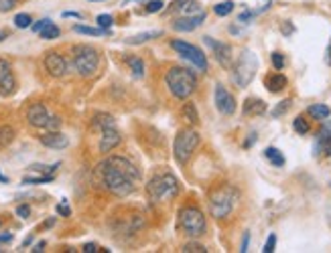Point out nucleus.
<instances>
[{
  "label": "nucleus",
  "mask_w": 331,
  "mask_h": 253,
  "mask_svg": "<svg viewBox=\"0 0 331 253\" xmlns=\"http://www.w3.org/2000/svg\"><path fill=\"white\" fill-rule=\"evenodd\" d=\"M49 22H51V20H49V18H43V20H39V22H35V25H33V27H31V29H33V31H35V33H41V31H43V29H45V27H47V25H49Z\"/></svg>",
  "instance_id": "obj_43"
},
{
  "label": "nucleus",
  "mask_w": 331,
  "mask_h": 253,
  "mask_svg": "<svg viewBox=\"0 0 331 253\" xmlns=\"http://www.w3.org/2000/svg\"><path fill=\"white\" fill-rule=\"evenodd\" d=\"M201 22H205V12L187 14V16H183V18H179V20L173 22V31H177V33H191L197 27H201Z\"/></svg>",
  "instance_id": "obj_17"
},
{
  "label": "nucleus",
  "mask_w": 331,
  "mask_h": 253,
  "mask_svg": "<svg viewBox=\"0 0 331 253\" xmlns=\"http://www.w3.org/2000/svg\"><path fill=\"white\" fill-rule=\"evenodd\" d=\"M264 156L271 160V164H275V166H284V156H282V152L278 150V148H266V150H264Z\"/></svg>",
  "instance_id": "obj_28"
},
{
  "label": "nucleus",
  "mask_w": 331,
  "mask_h": 253,
  "mask_svg": "<svg viewBox=\"0 0 331 253\" xmlns=\"http://www.w3.org/2000/svg\"><path fill=\"white\" fill-rule=\"evenodd\" d=\"M181 251L183 253H205L208 249H205V245H201V243H185L183 247H181Z\"/></svg>",
  "instance_id": "obj_33"
},
{
  "label": "nucleus",
  "mask_w": 331,
  "mask_h": 253,
  "mask_svg": "<svg viewBox=\"0 0 331 253\" xmlns=\"http://www.w3.org/2000/svg\"><path fill=\"white\" fill-rule=\"evenodd\" d=\"M110 126H116V120L112 118L110 113H96L92 118V128L98 130V132H102L104 128H110Z\"/></svg>",
  "instance_id": "obj_21"
},
{
  "label": "nucleus",
  "mask_w": 331,
  "mask_h": 253,
  "mask_svg": "<svg viewBox=\"0 0 331 253\" xmlns=\"http://www.w3.org/2000/svg\"><path fill=\"white\" fill-rule=\"evenodd\" d=\"M203 41H205V45H208L210 49L214 51L218 63H221L223 67H230V65H232V47H230V45L220 43V41H216V39H212V37H203Z\"/></svg>",
  "instance_id": "obj_16"
},
{
  "label": "nucleus",
  "mask_w": 331,
  "mask_h": 253,
  "mask_svg": "<svg viewBox=\"0 0 331 253\" xmlns=\"http://www.w3.org/2000/svg\"><path fill=\"white\" fill-rule=\"evenodd\" d=\"M232 10H234V2H230V0L220 2V4H216V6H214V12H216L218 16H227Z\"/></svg>",
  "instance_id": "obj_31"
},
{
  "label": "nucleus",
  "mask_w": 331,
  "mask_h": 253,
  "mask_svg": "<svg viewBox=\"0 0 331 253\" xmlns=\"http://www.w3.org/2000/svg\"><path fill=\"white\" fill-rule=\"evenodd\" d=\"M63 16H65V18H69V16H71V18H81V14H79V12H71V10H65V12H63Z\"/></svg>",
  "instance_id": "obj_49"
},
{
  "label": "nucleus",
  "mask_w": 331,
  "mask_h": 253,
  "mask_svg": "<svg viewBox=\"0 0 331 253\" xmlns=\"http://www.w3.org/2000/svg\"><path fill=\"white\" fill-rule=\"evenodd\" d=\"M27 122L37 128V130H59L61 128V120L53 116L45 103H31L27 109Z\"/></svg>",
  "instance_id": "obj_9"
},
{
  "label": "nucleus",
  "mask_w": 331,
  "mask_h": 253,
  "mask_svg": "<svg viewBox=\"0 0 331 253\" xmlns=\"http://www.w3.org/2000/svg\"><path fill=\"white\" fill-rule=\"evenodd\" d=\"M171 47L177 51L183 59H187L191 65H195L199 71H205L208 69V59H205V53L191 45V43H185V41H171Z\"/></svg>",
  "instance_id": "obj_10"
},
{
  "label": "nucleus",
  "mask_w": 331,
  "mask_h": 253,
  "mask_svg": "<svg viewBox=\"0 0 331 253\" xmlns=\"http://www.w3.org/2000/svg\"><path fill=\"white\" fill-rule=\"evenodd\" d=\"M12 241V233H2L0 235V243H10Z\"/></svg>",
  "instance_id": "obj_47"
},
{
  "label": "nucleus",
  "mask_w": 331,
  "mask_h": 253,
  "mask_svg": "<svg viewBox=\"0 0 331 253\" xmlns=\"http://www.w3.org/2000/svg\"><path fill=\"white\" fill-rule=\"evenodd\" d=\"M248 241H250V233L246 231V233H244V239H242V245H240V251L242 253L248 251Z\"/></svg>",
  "instance_id": "obj_46"
},
{
  "label": "nucleus",
  "mask_w": 331,
  "mask_h": 253,
  "mask_svg": "<svg viewBox=\"0 0 331 253\" xmlns=\"http://www.w3.org/2000/svg\"><path fill=\"white\" fill-rule=\"evenodd\" d=\"M240 199V193L232 185H221L210 193V215L214 219H227Z\"/></svg>",
  "instance_id": "obj_3"
},
{
  "label": "nucleus",
  "mask_w": 331,
  "mask_h": 253,
  "mask_svg": "<svg viewBox=\"0 0 331 253\" xmlns=\"http://www.w3.org/2000/svg\"><path fill=\"white\" fill-rule=\"evenodd\" d=\"M126 65L130 67V71H132V75H134L136 79H140V77L144 75V63H142L140 57H128V59H126Z\"/></svg>",
  "instance_id": "obj_25"
},
{
  "label": "nucleus",
  "mask_w": 331,
  "mask_h": 253,
  "mask_svg": "<svg viewBox=\"0 0 331 253\" xmlns=\"http://www.w3.org/2000/svg\"><path fill=\"white\" fill-rule=\"evenodd\" d=\"M165 83L173 98L177 100H189L197 89V77L193 71L183 67H171L165 75Z\"/></svg>",
  "instance_id": "obj_2"
},
{
  "label": "nucleus",
  "mask_w": 331,
  "mask_h": 253,
  "mask_svg": "<svg viewBox=\"0 0 331 253\" xmlns=\"http://www.w3.org/2000/svg\"><path fill=\"white\" fill-rule=\"evenodd\" d=\"M51 180H53V174H47V176H37V178H23V185H43Z\"/></svg>",
  "instance_id": "obj_34"
},
{
  "label": "nucleus",
  "mask_w": 331,
  "mask_h": 253,
  "mask_svg": "<svg viewBox=\"0 0 331 253\" xmlns=\"http://www.w3.org/2000/svg\"><path fill=\"white\" fill-rule=\"evenodd\" d=\"M14 128L12 126H0V150H4L6 146H10L12 144V140H14Z\"/></svg>",
  "instance_id": "obj_26"
},
{
  "label": "nucleus",
  "mask_w": 331,
  "mask_h": 253,
  "mask_svg": "<svg viewBox=\"0 0 331 253\" xmlns=\"http://www.w3.org/2000/svg\"><path fill=\"white\" fill-rule=\"evenodd\" d=\"M45 69H47V73L51 75V77H65V73H67V61L63 59V55L61 53H57V51H49L47 55H45Z\"/></svg>",
  "instance_id": "obj_12"
},
{
  "label": "nucleus",
  "mask_w": 331,
  "mask_h": 253,
  "mask_svg": "<svg viewBox=\"0 0 331 253\" xmlns=\"http://www.w3.org/2000/svg\"><path fill=\"white\" fill-rule=\"evenodd\" d=\"M6 37H8V33H6V31H0V41H4Z\"/></svg>",
  "instance_id": "obj_52"
},
{
  "label": "nucleus",
  "mask_w": 331,
  "mask_h": 253,
  "mask_svg": "<svg viewBox=\"0 0 331 253\" xmlns=\"http://www.w3.org/2000/svg\"><path fill=\"white\" fill-rule=\"evenodd\" d=\"M317 148L323 152L325 156H331V130H321L319 132V140H317Z\"/></svg>",
  "instance_id": "obj_23"
},
{
  "label": "nucleus",
  "mask_w": 331,
  "mask_h": 253,
  "mask_svg": "<svg viewBox=\"0 0 331 253\" xmlns=\"http://www.w3.org/2000/svg\"><path fill=\"white\" fill-rule=\"evenodd\" d=\"M73 31L79 35H90V37H104L110 35V29H94V27H86V25H73Z\"/></svg>",
  "instance_id": "obj_22"
},
{
  "label": "nucleus",
  "mask_w": 331,
  "mask_h": 253,
  "mask_svg": "<svg viewBox=\"0 0 331 253\" xmlns=\"http://www.w3.org/2000/svg\"><path fill=\"white\" fill-rule=\"evenodd\" d=\"M120 142H122V136H120V132H118V128H116V126L104 128V130L100 132V144H98V150L102 152V154H108V152L114 150Z\"/></svg>",
  "instance_id": "obj_14"
},
{
  "label": "nucleus",
  "mask_w": 331,
  "mask_h": 253,
  "mask_svg": "<svg viewBox=\"0 0 331 253\" xmlns=\"http://www.w3.org/2000/svg\"><path fill=\"white\" fill-rule=\"evenodd\" d=\"M98 25H100L102 29H110L112 25H114V18H112L110 14H100V16H98Z\"/></svg>",
  "instance_id": "obj_37"
},
{
  "label": "nucleus",
  "mask_w": 331,
  "mask_h": 253,
  "mask_svg": "<svg viewBox=\"0 0 331 253\" xmlns=\"http://www.w3.org/2000/svg\"><path fill=\"white\" fill-rule=\"evenodd\" d=\"M163 31H147V33H140V35H134V37H128L126 39V45H142V43H149L157 37H161Z\"/></svg>",
  "instance_id": "obj_20"
},
{
  "label": "nucleus",
  "mask_w": 331,
  "mask_h": 253,
  "mask_svg": "<svg viewBox=\"0 0 331 253\" xmlns=\"http://www.w3.org/2000/svg\"><path fill=\"white\" fill-rule=\"evenodd\" d=\"M73 59V69L77 71L79 77H94L100 69V53L90 47V45H75L71 49Z\"/></svg>",
  "instance_id": "obj_5"
},
{
  "label": "nucleus",
  "mask_w": 331,
  "mask_h": 253,
  "mask_svg": "<svg viewBox=\"0 0 331 253\" xmlns=\"http://www.w3.org/2000/svg\"><path fill=\"white\" fill-rule=\"evenodd\" d=\"M41 39H45V41H51V39H57L59 37V27L57 25H53V22H49L41 33Z\"/></svg>",
  "instance_id": "obj_29"
},
{
  "label": "nucleus",
  "mask_w": 331,
  "mask_h": 253,
  "mask_svg": "<svg viewBox=\"0 0 331 253\" xmlns=\"http://www.w3.org/2000/svg\"><path fill=\"white\" fill-rule=\"evenodd\" d=\"M147 195L149 201L153 202H165L171 201L173 197L179 195V180L171 174V172H163L151 178V182L147 185Z\"/></svg>",
  "instance_id": "obj_6"
},
{
  "label": "nucleus",
  "mask_w": 331,
  "mask_h": 253,
  "mask_svg": "<svg viewBox=\"0 0 331 253\" xmlns=\"http://www.w3.org/2000/svg\"><path fill=\"white\" fill-rule=\"evenodd\" d=\"M57 213H59V215H63V217H69V215H71V211H69V206H67L65 199H63L61 204H57Z\"/></svg>",
  "instance_id": "obj_44"
},
{
  "label": "nucleus",
  "mask_w": 331,
  "mask_h": 253,
  "mask_svg": "<svg viewBox=\"0 0 331 253\" xmlns=\"http://www.w3.org/2000/svg\"><path fill=\"white\" fill-rule=\"evenodd\" d=\"M309 116H313L315 120H327L331 116V109L327 105H323V103H319V105H311L309 107Z\"/></svg>",
  "instance_id": "obj_27"
},
{
  "label": "nucleus",
  "mask_w": 331,
  "mask_h": 253,
  "mask_svg": "<svg viewBox=\"0 0 331 253\" xmlns=\"http://www.w3.org/2000/svg\"><path fill=\"white\" fill-rule=\"evenodd\" d=\"M0 182H8V178H6V176H2V174H0Z\"/></svg>",
  "instance_id": "obj_53"
},
{
  "label": "nucleus",
  "mask_w": 331,
  "mask_h": 253,
  "mask_svg": "<svg viewBox=\"0 0 331 253\" xmlns=\"http://www.w3.org/2000/svg\"><path fill=\"white\" fill-rule=\"evenodd\" d=\"M256 67H258V59L256 55L250 49H244L242 55L238 57L236 65H234V73H232V79L238 87H248L250 81L254 79V73H256Z\"/></svg>",
  "instance_id": "obj_8"
},
{
  "label": "nucleus",
  "mask_w": 331,
  "mask_h": 253,
  "mask_svg": "<svg viewBox=\"0 0 331 253\" xmlns=\"http://www.w3.org/2000/svg\"><path fill=\"white\" fill-rule=\"evenodd\" d=\"M183 120L185 122H189L191 126H197L199 124V113H197V109H195V105L191 103V101H187L185 105H183Z\"/></svg>",
  "instance_id": "obj_24"
},
{
  "label": "nucleus",
  "mask_w": 331,
  "mask_h": 253,
  "mask_svg": "<svg viewBox=\"0 0 331 253\" xmlns=\"http://www.w3.org/2000/svg\"><path fill=\"white\" fill-rule=\"evenodd\" d=\"M84 251H86V253H96V251H98V245L88 243V245H84Z\"/></svg>",
  "instance_id": "obj_48"
},
{
  "label": "nucleus",
  "mask_w": 331,
  "mask_h": 253,
  "mask_svg": "<svg viewBox=\"0 0 331 253\" xmlns=\"http://www.w3.org/2000/svg\"><path fill=\"white\" fill-rule=\"evenodd\" d=\"M275 245H276V235H275V233H271V237L266 239V245H264V249H262V251H264V253H273V251H275Z\"/></svg>",
  "instance_id": "obj_40"
},
{
  "label": "nucleus",
  "mask_w": 331,
  "mask_h": 253,
  "mask_svg": "<svg viewBox=\"0 0 331 253\" xmlns=\"http://www.w3.org/2000/svg\"><path fill=\"white\" fill-rule=\"evenodd\" d=\"M177 227L183 235H187L189 239H199L205 235L208 231V223H205V215L197 209V206H183L179 211V219H177Z\"/></svg>",
  "instance_id": "obj_4"
},
{
  "label": "nucleus",
  "mask_w": 331,
  "mask_h": 253,
  "mask_svg": "<svg viewBox=\"0 0 331 253\" xmlns=\"http://www.w3.org/2000/svg\"><path fill=\"white\" fill-rule=\"evenodd\" d=\"M214 98H216V107H218V111L221 116H232L236 111V100L223 85H216Z\"/></svg>",
  "instance_id": "obj_13"
},
{
  "label": "nucleus",
  "mask_w": 331,
  "mask_h": 253,
  "mask_svg": "<svg viewBox=\"0 0 331 253\" xmlns=\"http://www.w3.org/2000/svg\"><path fill=\"white\" fill-rule=\"evenodd\" d=\"M286 77L282 75V73H271L266 79H264V85H266V89L271 91V94H278V91H282L284 87H286Z\"/></svg>",
  "instance_id": "obj_18"
},
{
  "label": "nucleus",
  "mask_w": 331,
  "mask_h": 253,
  "mask_svg": "<svg viewBox=\"0 0 331 253\" xmlns=\"http://www.w3.org/2000/svg\"><path fill=\"white\" fill-rule=\"evenodd\" d=\"M183 10H185V14H191V12L199 14V12H203V10H201V6H199L197 2H191V0L185 4V8H183Z\"/></svg>",
  "instance_id": "obj_38"
},
{
  "label": "nucleus",
  "mask_w": 331,
  "mask_h": 253,
  "mask_svg": "<svg viewBox=\"0 0 331 253\" xmlns=\"http://www.w3.org/2000/svg\"><path fill=\"white\" fill-rule=\"evenodd\" d=\"M252 142H256V134H250V138H248V142H246V148H248Z\"/></svg>",
  "instance_id": "obj_50"
},
{
  "label": "nucleus",
  "mask_w": 331,
  "mask_h": 253,
  "mask_svg": "<svg viewBox=\"0 0 331 253\" xmlns=\"http://www.w3.org/2000/svg\"><path fill=\"white\" fill-rule=\"evenodd\" d=\"M43 247H45V241H41V243H37L33 251H43Z\"/></svg>",
  "instance_id": "obj_51"
},
{
  "label": "nucleus",
  "mask_w": 331,
  "mask_h": 253,
  "mask_svg": "<svg viewBox=\"0 0 331 253\" xmlns=\"http://www.w3.org/2000/svg\"><path fill=\"white\" fill-rule=\"evenodd\" d=\"M90 2H100V0H90Z\"/></svg>",
  "instance_id": "obj_55"
},
{
  "label": "nucleus",
  "mask_w": 331,
  "mask_h": 253,
  "mask_svg": "<svg viewBox=\"0 0 331 253\" xmlns=\"http://www.w3.org/2000/svg\"><path fill=\"white\" fill-rule=\"evenodd\" d=\"M271 59H273V65H275L276 71H280V69L284 67V57H282V53H278V51H275V53L271 55Z\"/></svg>",
  "instance_id": "obj_36"
},
{
  "label": "nucleus",
  "mask_w": 331,
  "mask_h": 253,
  "mask_svg": "<svg viewBox=\"0 0 331 253\" xmlns=\"http://www.w3.org/2000/svg\"><path fill=\"white\" fill-rule=\"evenodd\" d=\"M14 25H16V29H29V27H33V18L27 12H20L14 16Z\"/></svg>",
  "instance_id": "obj_30"
},
{
  "label": "nucleus",
  "mask_w": 331,
  "mask_h": 253,
  "mask_svg": "<svg viewBox=\"0 0 331 253\" xmlns=\"http://www.w3.org/2000/svg\"><path fill=\"white\" fill-rule=\"evenodd\" d=\"M39 142L47 148H53V150H65L69 146V138L65 134H61L59 130H47L45 134L39 136Z\"/></svg>",
  "instance_id": "obj_15"
},
{
  "label": "nucleus",
  "mask_w": 331,
  "mask_h": 253,
  "mask_svg": "<svg viewBox=\"0 0 331 253\" xmlns=\"http://www.w3.org/2000/svg\"><path fill=\"white\" fill-rule=\"evenodd\" d=\"M199 142H201V136H199L197 130H193V128L179 130L177 136H175V144H173V154H175L177 162L179 164L189 162V158L193 156V152L197 150Z\"/></svg>",
  "instance_id": "obj_7"
},
{
  "label": "nucleus",
  "mask_w": 331,
  "mask_h": 253,
  "mask_svg": "<svg viewBox=\"0 0 331 253\" xmlns=\"http://www.w3.org/2000/svg\"><path fill=\"white\" fill-rule=\"evenodd\" d=\"M16 215H18L20 219H27V217L31 215V206H29V204H20V206H16Z\"/></svg>",
  "instance_id": "obj_41"
},
{
  "label": "nucleus",
  "mask_w": 331,
  "mask_h": 253,
  "mask_svg": "<svg viewBox=\"0 0 331 253\" xmlns=\"http://www.w3.org/2000/svg\"><path fill=\"white\" fill-rule=\"evenodd\" d=\"M293 128H295V132L297 134H309V122L303 118V116H299V118H295V122H293Z\"/></svg>",
  "instance_id": "obj_32"
},
{
  "label": "nucleus",
  "mask_w": 331,
  "mask_h": 253,
  "mask_svg": "<svg viewBox=\"0 0 331 253\" xmlns=\"http://www.w3.org/2000/svg\"><path fill=\"white\" fill-rule=\"evenodd\" d=\"M144 10H147L149 14H153V12H161V10H163V0H149Z\"/></svg>",
  "instance_id": "obj_35"
},
{
  "label": "nucleus",
  "mask_w": 331,
  "mask_h": 253,
  "mask_svg": "<svg viewBox=\"0 0 331 253\" xmlns=\"http://www.w3.org/2000/svg\"><path fill=\"white\" fill-rule=\"evenodd\" d=\"M14 4H16V0H0V12H8V10H12V8H14Z\"/></svg>",
  "instance_id": "obj_42"
},
{
  "label": "nucleus",
  "mask_w": 331,
  "mask_h": 253,
  "mask_svg": "<svg viewBox=\"0 0 331 253\" xmlns=\"http://www.w3.org/2000/svg\"><path fill=\"white\" fill-rule=\"evenodd\" d=\"M94 178L104 191L112 193L114 197H128L134 193L140 180V170L132 160L124 156H108L96 166Z\"/></svg>",
  "instance_id": "obj_1"
},
{
  "label": "nucleus",
  "mask_w": 331,
  "mask_h": 253,
  "mask_svg": "<svg viewBox=\"0 0 331 253\" xmlns=\"http://www.w3.org/2000/svg\"><path fill=\"white\" fill-rule=\"evenodd\" d=\"M187 2H189V0H173V2H171V10H183Z\"/></svg>",
  "instance_id": "obj_45"
},
{
  "label": "nucleus",
  "mask_w": 331,
  "mask_h": 253,
  "mask_svg": "<svg viewBox=\"0 0 331 253\" xmlns=\"http://www.w3.org/2000/svg\"><path fill=\"white\" fill-rule=\"evenodd\" d=\"M327 53H329V55H327V61L331 63V45H329V51H327Z\"/></svg>",
  "instance_id": "obj_54"
},
{
  "label": "nucleus",
  "mask_w": 331,
  "mask_h": 253,
  "mask_svg": "<svg viewBox=\"0 0 331 253\" xmlns=\"http://www.w3.org/2000/svg\"><path fill=\"white\" fill-rule=\"evenodd\" d=\"M266 111V103L262 100H256V98H248L244 101V113L246 116H260Z\"/></svg>",
  "instance_id": "obj_19"
},
{
  "label": "nucleus",
  "mask_w": 331,
  "mask_h": 253,
  "mask_svg": "<svg viewBox=\"0 0 331 253\" xmlns=\"http://www.w3.org/2000/svg\"><path fill=\"white\" fill-rule=\"evenodd\" d=\"M288 107H291V100L280 101V105H278V107H275V111H273V116H275V118H278V116H282V113H284V111H286Z\"/></svg>",
  "instance_id": "obj_39"
},
{
  "label": "nucleus",
  "mask_w": 331,
  "mask_h": 253,
  "mask_svg": "<svg viewBox=\"0 0 331 253\" xmlns=\"http://www.w3.org/2000/svg\"><path fill=\"white\" fill-rule=\"evenodd\" d=\"M16 91V77L12 71V65L6 59H0V96L10 98Z\"/></svg>",
  "instance_id": "obj_11"
}]
</instances>
